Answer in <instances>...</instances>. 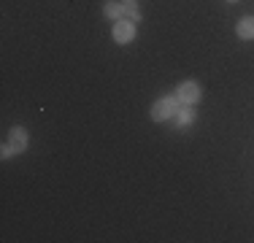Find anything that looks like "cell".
I'll use <instances>...</instances> for the list:
<instances>
[{"instance_id": "1", "label": "cell", "mask_w": 254, "mask_h": 243, "mask_svg": "<svg viewBox=\"0 0 254 243\" xmlns=\"http://www.w3.org/2000/svg\"><path fill=\"white\" fill-rule=\"evenodd\" d=\"M179 106H181V103H179L176 95H165V97H160V100H157L154 106L149 108V114H152L154 122H168V119L176 117Z\"/></svg>"}, {"instance_id": "2", "label": "cell", "mask_w": 254, "mask_h": 243, "mask_svg": "<svg viewBox=\"0 0 254 243\" xmlns=\"http://www.w3.org/2000/svg\"><path fill=\"white\" fill-rule=\"evenodd\" d=\"M176 97L181 106H195V103H200L203 97V89L197 81H192V78H187V81H181L176 87Z\"/></svg>"}, {"instance_id": "3", "label": "cell", "mask_w": 254, "mask_h": 243, "mask_svg": "<svg viewBox=\"0 0 254 243\" xmlns=\"http://www.w3.org/2000/svg\"><path fill=\"white\" fill-rule=\"evenodd\" d=\"M135 33H138V27H135V22H130V19H119V22H114V30H111V38L117 41V44H130V41H135Z\"/></svg>"}, {"instance_id": "4", "label": "cell", "mask_w": 254, "mask_h": 243, "mask_svg": "<svg viewBox=\"0 0 254 243\" xmlns=\"http://www.w3.org/2000/svg\"><path fill=\"white\" fill-rule=\"evenodd\" d=\"M8 143L14 146L16 151H19V154H25L27 151V146H30V135H27V130L25 127H11V135H8Z\"/></svg>"}, {"instance_id": "5", "label": "cell", "mask_w": 254, "mask_h": 243, "mask_svg": "<svg viewBox=\"0 0 254 243\" xmlns=\"http://www.w3.org/2000/svg\"><path fill=\"white\" fill-rule=\"evenodd\" d=\"M173 122H176L179 130H187V127L195 124V106H179L176 117H173Z\"/></svg>"}, {"instance_id": "6", "label": "cell", "mask_w": 254, "mask_h": 243, "mask_svg": "<svg viewBox=\"0 0 254 243\" xmlns=\"http://www.w3.org/2000/svg\"><path fill=\"white\" fill-rule=\"evenodd\" d=\"M103 16H106V19H111V22L125 19V5H122V0H108V3L103 5Z\"/></svg>"}, {"instance_id": "7", "label": "cell", "mask_w": 254, "mask_h": 243, "mask_svg": "<svg viewBox=\"0 0 254 243\" xmlns=\"http://www.w3.org/2000/svg\"><path fill=\"white\" fill-rule=\"evenodd\" d=\"M235 33L244 41H254V16H241L238 24H235Z\"/></svg>"}, {"instance_id": "8", "label": "cell", "mask_w": 254, "mask_h": 243, "mask_svg": "<svg viewBox=\"0 0 254 243\" xmlns=\"http://www.w3.org/2000/svg\"><path fill=\"white\" fill-rule=\"evenodd\" d=\"M122 5H125V19H130V22H141L143 19L141 8H138V0H122Z\"/></svg>"}, {"instance_id": "9", "label": "cell", "mask_w": 254, "mask_h": 243, "mask_svg": "<svg viewBox=\"0 0 254 243\" xmlns=\"http://www.w3.org/2000/svg\"><path fill=\"white\" fill-rule=\"evenodd\" d=\"M14 154H19V151H16L11 143H3V149H0V157H3V160H11Z\"/></svg>"}, {"instance_id": "10", "label": "cell", "mask_w": 254, "mask_h": 243, "mask_svg": "<svg viewBox=\"0 0 254 243\" xmlns=\"http://www.w3.org/2000/svg\"><path fill=\"white\" fill-rule=\"evenodd\" d=\"M227 3H238V0H227Z\"/></svg>"}]
</instances>
